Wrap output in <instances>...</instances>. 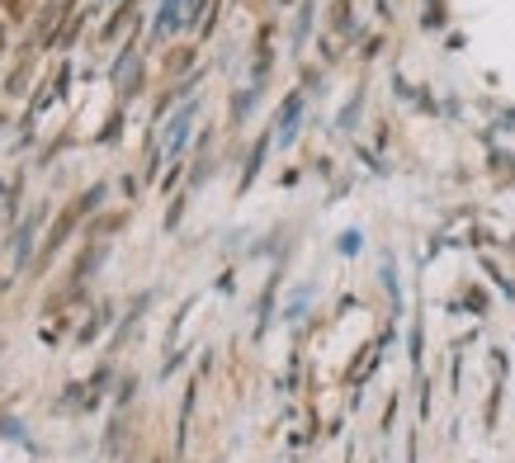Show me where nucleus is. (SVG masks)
Returning <instances> with one entry per match:
<instances>
[{
  "mask_svg": "<svg viewBox=\"0 0 515 463\" xmlns=\"http://www.w3.org/2000/svg\"><path fill=\"white\" fill-rule=\"evenodd\" d=\"M298 109H303V95H289V104H284V142L293 138V123H298Z\"/></svg>",
  "mask_w": 515,
  "mask_h": 463,
  "instance_id": "nucleus-1",
  "label": "nucleus"
}]
</instances>
